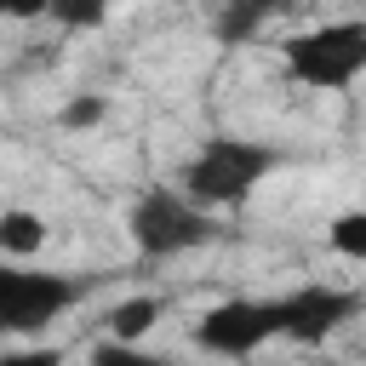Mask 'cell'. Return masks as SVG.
<instances>
[{"label": "cell", "mask_w": 366, "mask_h": 366, "mask_svg": "<svg viewBox=\"0 0 366 366\" xmlns=\"http://www.w3.org/2000/svg\"><path fill=\"white\" fill-rule=\"evenodd\" d=\"M286 160H292V154L274 149V143H263V137L217 132V137H206V143L183 160L177 183H183V194H189L200 212H234V206H246Z\"/></svg>", "instance_id": "1"}, {"label": "cell", "mask_w": 366, "mask_h": 366, "mask_svg": "<svg viewBox=\"0 0 366 366\" xmlns=\"http://www.w3.org/2000/svg\"><path fill=\"white\" fill-rule=\"evenodd\" d=\"M126 234H132V246L143 252V257H183V252H200V246H212L223 229H217V217L212 212H200L177 183H149L137 200H132V212H126Z\"/></svg>", "instance_id": "2"}, {"label": "cell", "mask_w": 366, "mask_h": 366, "mask_svg": "<svg viewBox=\"0 0 366 366\" xmlns=\"http://www.w3.org/2000/svg\"><path fill=\"white\" fill-rule=\"evenodd\" d=\"M97 274H69V269H29V263H0V343L6 337H34L51 320H63Z\"/></svg>", "instance_id": "3"}, {"label": "cell", "mask_w": 366, "mask_h": 366, "mask_svg": "<svg viewBox=\"0 0 366 366\" xmlns=\"http://www.w3.org/2000/svg\"><path fill=\"white\" fill-rule=\"evenodd\" d=\"M280 69L309 92H349L366 74V17H337L280 40Z\"/></svg>", "instance_id": "4"}, {"label": "cell", "mask_w": 366, "mask_h": 366, "mask_svg": "<svg viewBox=\"0 0 366 366\" xmlns=\"http://www.w3.org/2000/svg\"><path fill=\"white\" fill-rule=\"evenodd\" d=\"M274 337H280V303L274 297H229L194 320V343L217 360H246V355L269 349Z\"/></svg>", "instance_id": "5"}, {"label": "cell", "mask_w": 366, "mask_h": 366, "mask_svg": "<svg viewBox=\"0 0 366 366\" xmlns=\"http://www.w3.org/2000/svg\"><path fill=\"white\" fill-rule=\"evenodd\" d=\"M274 303H280V337H286V343H303V349L337 337V332L360 315V292L326 286V280H303V286L280 292Z\"/></svg>", "instance_id": "6"}, {"label": "cell", "mask_w": 366, "mask_h": 366, "mask_svg": "<svg viewBox=\"0 0 366 366\" xmlns=\"http://www.w3.org/2000/svg\"><path fill=\"white\" fill-rule=\"evenodd\" d=\"M274 0H229L217 17H212V34L223 40V46H246L252 34H263L269 23H274Z\"/></svg>", "instance_id": "7"}, {"label": "cell", "mask_w": 366, "mask_h": 366, "mask_svg": "<svg viewBox=\"0 0 366 366\" xmlns=\"http://www.w3.org/2000/svg\"><path fill=\"white\" fill-rule=\"evenodd\" d=\"M46 246V217L29 206H6L0 212V252L6 257H34Z\"/></svg>", "instance_id": "8"}, {"label": "cell", "mask_w": 366, "mask_h": 366, "mask_svg": "<svg viewBox=\"0 0 366 366\" xmlns=\"http://www.w3.org/2000/svg\"><path fill=\"white\" fill-rule=\"evenodd\" d=\"M160 315H166V303L143 292V297H126V303H114L103 320H109V337H114V343H137L143 332H154V320H160Z\"/></svg>", "instance_id": "9"}, {"label": "cell", "mask_w": 366, "mask_h": 366, "mask_svg": "<svg viewBox=\"0 0 366 366\" xmlns=\"http://www.w3.org/2000/svg\"><path fill=\"white\" fill-rule=\"evenodd\" d=\"M326 240H332V252H337V257L366 263V206L337 212V217H332V229H326Z\"/></svg>", "instance_id": "10"}, {"label": "cell", "mask_w": 366, "mask_h": 366, "mask_svg": "<svg viewBox=\"0 0 366 366\" xmlns=\"http://www.w3.org/2000/svg\"><path fill=\"white\" fill-rule=\"evenodd\" d=\"M86 366H177L172 355H154V349H143V343H97L92 355H86Z\"/></svg>", "instance_id": "11"}, {"label": "cell", "mask_w": 366, "mask_h": 366, "mask_svg": "<svg viewBox=\"0 0 366 366\" xmlns=\"http://www.w3.org/2000/svg\"><path fill=\"white\" fill-rule=\"evenodd\" d=\"M103 114H109V97H103V92H74V97L57 109V126H63V132H92V126H103Z\"/></svg>", "instance_id": "12"}, {"label": "cell", "mask_w": 366, "mask_h": 366, "mask_svg": "<svg viewBox=\"0 0 366 366\" xmlns=\"http://www.w3.org/2000/svg\"><path fill=\"white\" fill-rule=\"evenodd\" d=\"M46 17L51 23H69V29H97L109 17V6H97V0L92 6H46Z\"/></svg>", "instance_id": "13"}, {"label": "cell", "mask_w": 366, "mask_h": 366, "mask_svg": "<svg viewBox=\"0 0 366 366\" xmlns=\"http://www.w3.org/2000/svg\"><path fill=\"white\" fill-rule=\"evenodd\" d=\"M0 366H69L63 349H0Z\"/></svg>", "instance_id": "14"}]
</instances>
